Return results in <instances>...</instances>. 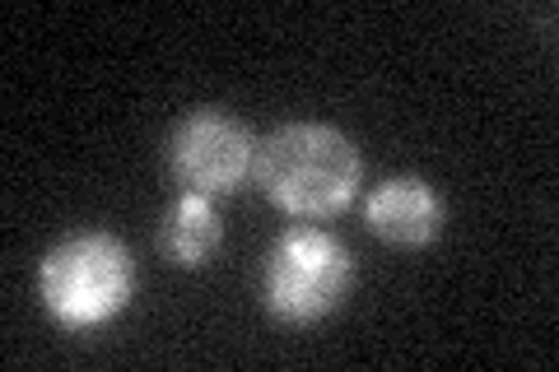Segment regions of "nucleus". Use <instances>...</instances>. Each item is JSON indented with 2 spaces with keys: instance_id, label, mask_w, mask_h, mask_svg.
<instances>
[{
  "instance_id": "39448f33",
  "label": "nucleus",
  "mask_w": 559,
  "mask_h": 372,
  "mask_svg": "<svg viewBox=\"0 0 559 372\" xmlns=\"http://www.w3.org/2000/svg\"><path fill=\"white\" fill-rule=\"evenodd\" d=\"M364 228L388 247H429L443 238L448 205L425 177H388L364 196Z\"/></svg>"
},
{
  "instance_id": "423d86ee",
  "label": "nucleus",
  "mask_w": 559,
  "mask_h": 372,
  "mask_svg": "<svg viewBox=\"0 0 559 372\" xmlns=\"http://www.w3.org/2000/svg\"><path fill=\"white\" fill-rule=\"evenodd\" d=\"M224 247V219H219V201L210 196H191L182 191L173 209L159 224V252L168 265L178 271H205Z\"/></svg>"
},
{
  "instance_id": "20e7f679",
  "label": "nucleus",
  "mask_w": 559,
  "mask_h": 372,
  "mask_svg": "<svg viewBox=\"0 0 559 372\" xmlns=\"http://www.w3.org/2000/svg\"><path fill=\"white\" fill-rule=\"evenodd\" d=\"M168 172L191 196L224 201L242 182H252L257 168V135L224 108H191L168 131Z\"/></svg>"
},
{
  "instance_id": "f03ea898",
  "label": "nucleus",
  "mask_w": 559,
  "mask_h": 372,
  "mask_svg": "<svg viewBox=\"0 0 559 372\" xmlns=\"http://www.w3.org/2000/svg\"><path fill=\"white\" fill-rule=\"evenodd\" d=\"M140 271L117 233H70L38 265V293L61 331H103L135 303Z\"/></svg>"
},
{
  "instance_id": "f257e3e1",
  "label": "nucleus",
  "mask_w": 559,
  "mask_h": 372,
  "mask_svg": "<svg viewBox=\"0 0 559 372\" xmlns=\"http://www.w3.org/2000/svg\"><path fill=\"white\" fill-rule=\"evenodd\" d=\"M252 182L289 219H336L364 187V154L345 131L326 121H289L257 140Z\"/></svg>"
},
{
  "instance_id": "7ed1b4c3",
  "label": "nucleus",
  "mask_w": 559,
  "mask_h": 372,
  "mask_svg": "<svg viewBox=\"0 0 559 372\" xmlns=\"http://www.w3.org/2000/svg\"><path fill=\"white\" fill-rule=\"evenodd\" d=\"M355 289V256L326 228L299 224L280 233L261 265V303L275 322L312 326L336 312Z\"/></svg>"
}]
</instances>
